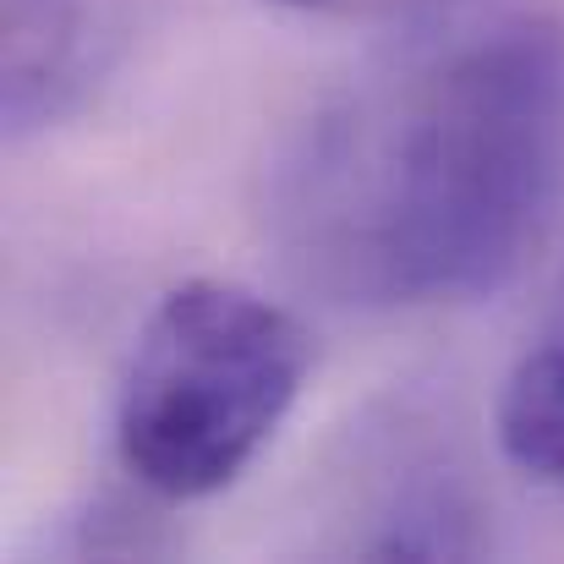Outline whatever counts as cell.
Returning a JSON list of instances; mask_svg holds the SVG:
<instances>
[{
    "mask_svg": "<svg viewBox=\"0 0 564 564\" xmlns=\"http://www.w3.org/2000/svg\"><path fill=\"white\" fill-rule=\"evenodd\" d=\"M564 197V28L516 17L324 105L269 171L285 263L351 307L499 291Z\"/></svg>",
    "mask_w": 564,
    "mask_h": 564,
    "instance_id": "obj_1",
    "label": "cell"
},
{
    "mask_svg": "<svg viewBox=\"0 0 564 564\" xmlns=\"http://www.w3.org/2000/svg\"><path fill=\"white\" fill-rule=\"evenodd\" d=\"M313 368L307 329L225 280L176 285L143 324L116 400V455L160 499L230 488L274 438Z\"/></svg>",
    "mask_w": 564,
    "mask_h": 564,
    "instance_id": "obj_2",
    "label": "cell"
},
{
    "mask_svg": "<svg viewBox=\"0 0 564 564\" xmlns=\"http://www.w3.org/2000/svg\"><path fill=\"white\" fill-rule=\"evenodd\" d=\"M88 11L83 0H6V132L28 138L72 110L83 94Z\"/></svg>",
    "mask_w": 564,
    "mask_h": 564,
    "instance_id": "obj_3",
    "label": "cell"
},
{
    "mask_svg": "<svg viewBox=\"0 0 564 564\" xmlns=\"http://www.w3.org/2000/svg\"><path fill=\"white\" fill-rule=\"evenodd\" d=\"M499 444L527 477L564 488V280L543 313V324H538V335H532V346L521 351V362L505 378Z\"/></svg>",
    "mask_w": 564,
    "mask_h": 564,
    "instance_id": "obj_4",
    "label": "cell"
},
{
    "mask_svg": "<svg viewBox=\"0 0 564 564\" xmlns=\"http://www.w3.org/2000/svg\"><path fill=\"white\" fill-rule=\"evenodd\" d=\"M291 11H307V17H340V22H378V17H411L433 0H280Z\"/></svg>",
    "mask_w": 564,
    "mask_h": 564,
    "instance_id": "obj_5",
    "label": "cell"
}]
</instances>
